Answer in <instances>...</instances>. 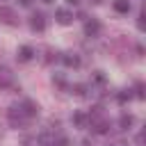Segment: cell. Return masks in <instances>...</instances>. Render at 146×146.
Segmentation results:
<instances>
[{"label": "cell", "instance_id": "19", "mask_svg": "<svg viewBox=\"0 0 146 146\" xmlns=\"http://www.w3.org/2000/svg\"><path fill=\"white\" fill-rule=\"evenodd\" d=\"M66 2H68V5H78L80 0H66Z\"/></svg>", "mask_w": 146, "mask_h": 146}, {"label": "cell", "instance_id": "11", "mask_svg": "<svg viewBox=\"0 0 146 146\" xmlns=\"http://www.w3.org/2000/svg\"><path fill=\"white\" fill-rule=\"evenodd\" d=\"M114 9L119 14H128L130 11V0H114Z\"/></svg>", "mask_w": 146, "mask_h": 146}, {"label": "cell", "instance_id": "16", "mask_svg": "<svg viewBox=\"0 0 146 146\" xmlns=\"http://www.w3.org/2000/svg\"><path fill=\"white\" fill-rule=\"evenodd\" d=\"M52 82H55L57 87H66V84H64V78H59V75H52Z\"/></svg>", "mask_w": 146, "mask_h": 146}, {"label": "cell", "instance_id": "8", "mask_svg": "<svg viewBox=\"0 0 146 146\" xmlns=\"http://www.w3.org/2000/svg\"><path fill=\"white\" fill-rule=\"evenodd\" d=\"M62 62H64V66H68V68H78V66H80V57H78V55H71V52L62 55Z\"/></svg>", "mask_w": 146, "mask_h": 146}, {"label": "cell", "instance_id": "6", "mask_svg": "<svg viewBox=\"0 0 146 146\" xmlns=\"http://www.w3.org/2000/svg\"><path fill=\"white\" fill-rule=\"evenodd\" d=\"M7 116H9V121H11L14 125H16V123H23V121H25V114L21 112V107H9Z\"/></svg>", "mask_w": 146, "mask_h": 146}, {"label": "cell", "instance_id": "14", "mask_svg": "<svg viewBox=\"0 0 146 146\" xmlns=\"http://www.w3.org/2000/svg\"><path fill=\"white\" fill-rule=\"evenodd\" d=\"M130 98H132V94H130V91H121V94L116 96V100H119V103H128Z\"/></svg>", "mask_w": 146, "mask_h": 146}, {"label": "cell", "instance_id": "7", "mask_svg": "<svg viewBox=\"0 0 146 146\" xmlns=\"http://www.w3.org/2000/svg\"><path fill=\"white\" fill-rule=\"evenodd\" d=\"M34 57V48L32 46H21L18 48V62H30Z\"/></svg>", "mask_w": 146, "mask_h": 146}, {"label": "cell", "instance_id": "21", "mask_svg": "<svg viewBox=\"0 0 146 146\" xmlns=\"http://www.w3.org/2000/svg\"><path fill=\"white\" fill-rule=\"evenodd\" d=\"M91 2H96V5H98V2H103V0H91Z\"/></svg>", "mask_w": 146, "mask_h": 146}, {"label": "cell", "instance_id": "10", "mask_svg": "<svg viewBox=\"0 0 146 146\" xmlns=\"http://www.w3.org/2000/svg\"><path fill=\"white\" fill-rule=\"evenodd\" d=\"M132 123H135V116H132V114H121V116H119V128H121V130H128Z\"/></svg>", "mask_w": 146, "mask_h": 146}, {"label": "cell", "instance_id": "2", "mask_svg": "<svg viewBox=\"0 0 146 146\" xmlns=\"http://www.w3.org/2000/svg\"><path fill=\"white\" fill-rule=\"evenodd\" d=\"M21 112L25 114V119H32V116H36V114H39V105H36L34 100H30V98H27V100H23V103H21Z\"/></svg>", "mask_w": 146, "mask_h": 146}, {"label": "cell", "instance_id": "18", "mask_svg": "<svg viewBox=\"0 0 146 146\" xmlns=\"http://www.w3.org/2000/svg\"><path fill=\"white\" fill-rule=\"evenodd\" d=\"M18 2H21L23 7H30V5H32V0H18Z\"/></svg>", "mask_w": 146, "mask_h": 146}, {"label": "cell", "instance_id": "12", "mask_svg": "<svg viewBox=\"0 0 146 146\" xmlns=\"http://www.w3.org/2000/svg\"><path fill=\"white\" fill-rule=\"evenodd\" d=\"M87 121H89V119H87L84 114H80V112H78V114H73V123H75L78 128H84V125H87Z\"/></svg>", "mask_w": 146, "mask_h": 146}, {"label": "cell", "instance_id": "1", "mask_svg": "<svg viewBox=\"0 0 146 146\" xmlns=\"http://www.w3.org/2000/svg\"><path fill=\"white\" fill-rule=\"evenodd\" d=\"M30 27H32L34 32H43V30H46V16H43L41 11L32 14V16H30Z\"/></svg>", "mask_w": 146, "mask_h": 146}, {"label": "cell", "instance_id": "17", "mask_svg": "<svg viewBox=\"0 0 146 146\" xmlns=\"http://www.w3.org/2000/svg\"><path fill=\"white\" fill-rule=\"evenodd\" d=\"M94 80H96V82H105V75H103L100 71H96V73H94Z\"/></svg>", "mask_w": 146, "mask_h": 146}, {"label": "cell", "instance_id": "5", "mask_svg": "<svg viewBox=\"0 0 146 146\" xmlns=\"http://www.w3.org/2000/svg\"><path fill=\"white\" fill-rule=\"evenodd\" d=\"M55 18H57L59 25H68V23L73 21V14H71L68 9H57V11H55Z\"/></svg>", "mask_w": 146, "mask_h": 146}, {"label": "cell", "instance_id": "9", "mask_svg": "<svg viewBox=\"0 0 146 146\" xmlns=\"http://www.w3.org/2000/svg\"><path fill=\"white\" fill-rule=\"evenodd\" d=\"M11 82H14V75H11L7 68H2V71H0V89H7Z\"/></svg>", "mask_w": 146, "mask_h": 146}, {"label": "cell", "instance_id": "3", "mask_svg": "<svg viewBox=\"0 0 146 146\" xmlns=\"http://www.w3.org/2000/svg\"><path fill=\"white\" fill-rule=\"evenodd\" d=\"M0 21L7 23V25H16V23H18V21H16V14H14L11 7H0Z\"/></svg>", "mask_w": 146, "mask_h": 146}, {"label": "cell", "instance_id": "20", "mask_svg": "<svg viewBox=\"0 0 146 146\" xmlns=\"http://www.w3.org/2000/svg\"><path fill=\"white\" fill-rule=\"evenodd\" d=\"M41 2H46V5H50V2H52V0H41Z\"/></svg>", "mask_w": 146, "mask_h": 146}, {"label": "cell", "instance_id": "4", "mask_svg": "<svg viewBox=\"0 0 146 146\" xmlns=\"http://www.w3.org/2000/svg\"><path fill=\"white\" fill-rule=\"evenodd\" d=\"M98 32H100V23L96 18H87L84 21V34L87 36H96Z\"/></svg>", "mask_w": 146, "mask_h": 146}, {"label": "cell", "instance_id": "15", "mask_svg": "<svg viewBox=\"0 0 146 146\" xmlns=\"http://www.w3.org/2000/svg\"><path fill=\"white\" fill-rule=\"evenodd\" d=\"M135 91H137V98H144V84H141V82H137Z\"/></svg>", "mask_w": 146, "mask_h": 146}, {"label": "cell", "instance_id": "13", "mask_svg": "<svg viewBox=\"0 0 146 146\" xmlns=\"http://www.w3.org/2000/svg\"><path fill=\"white\" fill-rule=\"evenodd\" d=\"M84 91H87L84 84H73L71 87V94H75V96H84Z\"/></svg>", "mask_w": 146, "mask_h": 146}]
</instances>
